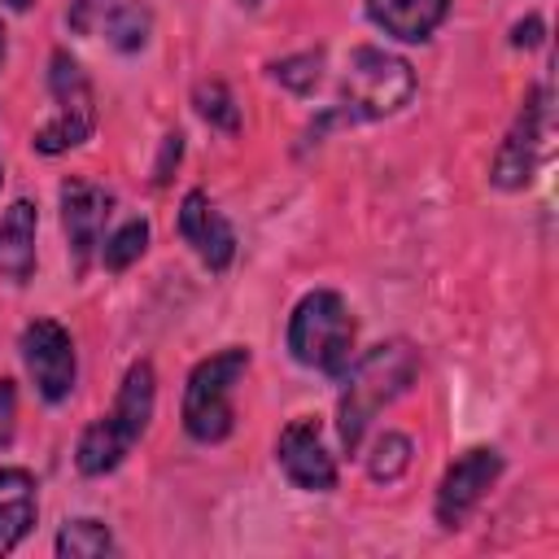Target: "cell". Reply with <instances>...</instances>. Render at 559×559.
Wrapping results in <instances>:
<instances>
[{"mask_svg":"<svg viewBox=\"0 0 559 559\" xmlns=\"http://www.w3.org/2000/svg\"><path fill=\"white\" fill-rule=\"evenodd\" d=\"M35 271V205L13 201L0 218V275L4 280H31Z\"/></svg>","mask_w":559,"mask_h":559,"instance_id":"13","label":"cell"},{"mask_svg":"<svg viewBox=\"0 0 559 559\" xmlns=\"http://www.w3.org/2000/svg\"><path fill=\"white\" fill-rule=\"evenodd\" d=\"M542 135H546V105H542V92H533L507 135V144L498 148V162H493V183L498 188H524L537 170V153H542Z\"/></svg>","mask_w":559,"mask_h":559,"instance_id":"10","label":"cell"},{"mask_svg":"<svg viewBox=\"0 0 559 559\" xmlns=\"http://www.w3.org/2000/svg\"><path fill=\"white\" fill-rule=\"evenodd\" d=\"M0 66H4V26H0Z\"/></svg>","mask_w":559,"mask_h":559,"instance_id":"27","label":"cell"},{"mask_svg":"<svg viewBox=\"0 0 559 559\" xmlns=\"http://www.w3.org/2000/svg\"><path fill=\"white\" fill-rule=\"evenodd\" d=\"M131 450V441L100 415L96 424H87L83 428V437H79V450H74V459H79V472H87V476H105V472H114L118 463H122V454Z\"/></svg>","mask_w":559,"mask_h":559,"instance_id":"16","label":"cell"},{"mask_svg":"<svg viewBox=\"0 0 559 559\" xmlns=\"http://www.w3.org/2000/svg\"><path fill=\"white\" fill-rule=\"evenodd\" d=\"M144 245H148V223H144V218H131V223H122V227L105 240L100 258H105L109 271H127V266L144 253Z\"/></svg>","mask_w":559,"mask_h":559,"instance_id":"19","label":"cell"},{"mask_svg":"<svg viewBox=\"0 0 559 559\" xmlns=\"http://www.w3.org/2000/svg\"><path fill=\"white\" fill-rule=\"evenodd\" d=\"M319 66L323 57L319 52H301V57H288V61H275V79L293 92H310L319 83Z\"/></svg>","mask_w":559,"mask_h":559,"instance_id":"22","label":"cell"},{"mask_svg":"<svg viewBox=\"0 0 559 559\" xmlns=\"http://www.w3.org/2000/svg\"><path fill=\"white\" fill-rule=\"evenodd\" d=\"M240 4H258V0H240Z\"/></svg>","mask_w":559,"mask_h":559,"instance_id":"28","label":"cell"},{"mask_svg":"<svg viewBox=\"0 0 559 559\" xmlns=\"http://www.w3.org/2000/svg\"><path fill=\"white\" fill-rule=\"evenodd\" d=\"M48 87L57 96V114H52V122H44L35 131V148L39 153H66L92 135V122H96L92 87H87V74L79 70V61L70 52H52Z\"/></svg>","mask_w":559,"mask_h":559,"instance_id":"5","label":"cell"},{"mask_svg":"<svg viewBox=\"0 0 559 559\" xmlns=\"http://www.w3.org/2000/svg\"><path fill=\"white\" fill-rule=\"evenodd\" d=\"M197 109L210 127H223V131H236L240 127V114H236V100L223 83H201L197 87Z\"/></svg>","mask_w":559,"mask_h":559,"instance_id":"21","label":"cell"},{"mask_svg":"<svg viewBox=\"0 0 559 559\" xmlns=\"http://www.w3.org/2000/svg\"><path fill=\"white\" fill-rule=\"evenodd\" d=\"M445 9H450V0H367L371 22H376L384 35L411 39V44H415V39H428V35L441 26Z\"/></svg>","mask_w":559,"mask_h":559,"instance_id":"12","label":"cell"},{"mask_svg":"<svg viewBox=\"0 0 559 559\" xmlns=\"http://www.w3.org/2000/svg\"><path fill=\"white\" fill-rule=\"evenodd\" d=\"M0 179H4V170H0Z\"/></svg>","mask_w":559,"mask_h":559,"instance_id":"29","label":"cell"},{"mask_svg":"<svg viewBox=\"0 0 559 559\" xmlns=\"http://www.w3.org/2000/svg\"><path fill=\"white\" fill-rule=\"evenodd\" d=\"M35 524V480L22 467H0V555H9Z\"/></svg>","mask_w":559,"mask_h":559,"instance_id":"14","label":"cell"},{"mask_svg":"<svg viewBox=\"0 0 559 559\" xmlns=\"http://www.w3.org/2000/svg\"><path fill=\"white\" fill-rule=\"evenodd\" d=\"M179 236L197 249V258L210 266V271H223L236 253V236L227 227V218L210 205L205 192H188L183 205H179Z\"/></svg>","mask_w":559,"mask_h":559,"instance_id":"11","label":"cell"},{"mask_svg":"<svg viewBox=\"0 0 559 559\" xmlns=\"http://www.w3.org/2000/svg\"><path fill=\"white\" fill-rule=\"evenodd\" d=\"M498 472H502L498 450H485V445L480 450H467L445 472V480L437 489V520H441V528H459L472 515V507L485 498V489L498 480Z\"/></svg>","mask_w":559,"mask_h":559,"instance_id":"7","label":"cell"},{"mask_svg":"<svg viewBox=\"0 0 559 559\" xmlns=\"http://www.w3.org/2000/svg\"><path fill=\"white\" fill-rule=\"evenodd\" d=\"M341 92H345V109L354 118H384L411 100L415 74L402 57H393L384 48H354Z\"/></svg>","mask_w":559,"mask_h":559,"instance_id":"4","label":"cell"},{"mask_svg":"<svg viewBox=\"0 0 559 559\" xmlns=\"http://www.w3.org/2000/svg\"><path fill=\"white\" fill-rule=\"evenodd\" d=\"M367 467H371L376 480H397V476L411 467V441H406L402 432H384V437L371 445Z\"/></svg>","mask_w":559,"mask_h":559,"instance_id":"20","label":"cell"},{"mask_svg":"<svg viewBox=\"0 0 559 559\" xmlns=\"http://www.w3.org/2000/svg\"><path fill=\"white\" fill-rule=\"evenodd\" d=\"M411 376H415V354L402 341L376 345V349H367L358 358V367H354V376H349V384L341 393V441H345L349 454L358 450V441H362L367 424L376 419V411L384 402H393L411 384Z\"/></svg>","mask_w":559,"mask_h":559,"instance_id":"1","label":"cell"},{"mask_svg":"<svg viewBox=\"0 0 559 559\" xmlns=\"http://www.w3.org/2000/svg\"><path fill=\"white\" fill-rule=\"evenodd\" d=\"M22 358H26V371H31L35 389L48 402L70 397V389H74V341H70V332L57 319L26 323V332H22Z\"/></svg>","mask_w":559,"mask_h":559,"instance_id":"6","label":"cell"},{"mask_svg":"<svg viewBox=\"0 0 559 559\" xmlns=\"http://www.w3.org/2000/svg\"><path fill=\"white\" fill-rule=\"evenodd\" d=\"M13 419H17V393L13 380H0V445L13 437Z\"/></svg>","mask_w":559,"mask_h":559,"instance_id":"23","label":"cell"},{"mask_svg":"<svg viewBox=\"0 0 559 559\" xmlns=\"http://www.w3.org/2000/svg\"><path fill=\"white\" fill-rule=\"evenodd\" d=\"M249 367V349L231 345L192 367L183 389V428L197 441H223L231 432V389Z\"/></svg>","mask_w":559,"mask_h":559,"instance_id":"3","label":"cell"},{"mask_svg":"<svg viewBox=\"0 0 559 559\" xmlns=\"http://www.w3.org/2000/svg\"><path fill=\"white\" fill-rule=\"evenodd\" d=\"M153 393H157V384H153V367L148 362H135L131 371H127V380H122V389H118V397H114V411L105 415L131 445L140 441V432L148 428V415H153Z\"/></svg>","mask_w":559,"mask_h":559,"instance_id":"15","label":"cell"},{"mask_svg":"<svg viewBox=\"0 0 559 559\" xmlns=\"http://www.w3.org/2000/svg\"><path fill=\"white\" fill-rule=\"evenodd\" d=\"M9 4H13V9H31L35 0H9Z\"/></svg>","mask_w":559,"mask_h":559,"instance_id":"26","label":"cell"},{"mask_svg":"<svg viewBox=\"0 0 559 559\" xmlns=\"http://www.w3.org/2000/svg\"><path fill=\"white\" fill-rule=\"evenodd\" d=\"M109 192L87 183V179H66L61 183V223H66V240H70V258L74 271L83 275L92 262V249L100 245L105 218H109Z\"/></svg>","mask_w":559,"mask_h":559,"instance_id":"8","label":"cell"},{"mask_svg":"<svg viewBox=\"0 0 559 559\" xmlns=\"http://www.w3.org/2000/svg\"><path fill=\"white\" fill-rule=\"evenodd\" d=\"M288 349L297 362L341 376L354 354V319H349L345 301L328 288L306 293L288 319Z\"/></svg>","mask_w":559,"mask_h":559,"instance_id":"2","label":"cell"},{"mask_svg":"<svg viewBox=\"0 0 559 559\" xmlns=\"http://www.w3.org/2000/svg\"><path fill=\"white\" fill-rule=\"evenodd\" d=\"M280 467H284V476L297 489L323 493V489L336 485V463L323 450V437H319V419L314 415H301V419H293L280 432Z\"/></svg>","mask_w":559,"mask_h":559,"instance_id":"9","label":"cell"},{"mask_svg":"<svg viewBox=\"0 0 559 559\" xmlns=\"http://www.w3.org/2000/svg\"><path fill=\"white\" fill-rule=\"evenodd\" d=\"M179 153H183V135H179V131H170V135L162 140V162H157V175H153L157 183H166V179H170V166L179 162Z\"/></svg>","mask_w":559,"mask_h":559,"instance_id":"24","label":"cell"},{"mask_svg":"<svg viewBox=\"0 0 559 559\" xmlns=\"http://www.w3.org/2000/svg\"><path fill=\"white\" fill-rule=\"evenodd\" d=\"M148 26H153V17H148V9H144L140 0H122V4L105 17V35H109V44L122 48V52H135V48L148 39Z\"/></svg>","mask_w":559,"mask_h":559,"instance_id":"18","label":"cell"},{"mask_svg":"<svg viewBox=\"0 0 559 559\" xmlns=\"http://www.w3.org/2000/svg\"><path fill=\"white\" fill-rule=\"evenodd\" d=\"M537 39H542V22H537V17H524V22L515 26V35H511L515 48H533Z\"/></svg>","mask_w":559,"mask_h":559,"instance_id":"25","label":"cell"},{"mask_svg":"<svg viewBox=\"0 0 559 559\" xmlns=\"http://www.w3.org/2000/svg\"><path fill=\"white\" fill-rule=\"evenodd\" d=\"M109 550H114V537L100 520H70L57 533V555L61 559H96V555H109Z\"/></svg>","mask_w":559,"mask_h":559,"instance_id":"17","label":"cell"}]
</instances>
